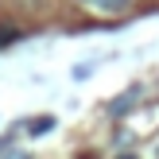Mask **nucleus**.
Masks as SVG:
<instances>
[{
    "label": "nucleus",
    "mask_w": 159,
    "mask_h": 159,
    "mask_svg": "<svg viewBox=\"0 0 159 159\" xmlns=\"http://www.w3.org/2000/svg\"><path fill=\"white\" fill-rule=\"evenodd\" d=\"M12 39H20V27H0V47H8Z\"/></svg>",
    "instance_id": "4"
},
{
    "label": "nucleus",
    "mask_w": 159,
    "mask_h": 159,
    "mask_svg": "<svg viewBox=\"0 0 159 159\" xmlns=\"http://www.w3.org/2000/svg\"><path fill=\"white\" fill-rule=\"evenodd\" d=\"M89 12H101V16H124L132 8V0H82Z\"/></svg>",
    "instance_id": "1"
},
{
    "label": "nucleus",
    "mask_w": 159,
    "mask_h": 159,
    "mask_svg": "<svg viewBox=\"0 0 159 159\" xmlns=\"http://www.w3.org/2000/svg\"><path fill=\"white\" fill-rule=\"evenodd\" d=\"M140 97H144V93H140V89H136V85H132V89H124V93H120V97H116V101H113V105H109V113H113V116H128V113H132V109H136V105H140Z\"/></svg>",
    "instance_id": "2"
},
{
    "label": "nucleus",
    "mask_w": 159,
    "mask_h": 159,
    "mask_svg": "<svg viewBox=\"0 0 159 159\" xmlns=\"http://www.w3.org/2000/svg\"><path fill=\"white\" fill-rule=\"evenodd\" d=\"M54 124H58V120H54V116H35V120H31V136H47V132H54Z\"/></svg>",
    "instance_id": "3"
},
{
    "label": "nucleus",
    "mask_w": 159,
    "mask_h": 159,
    "mask_svg": "<svg viewBox=\"0 0 159 159\" xmlns=\"http://www.w3.org/2000/svg\"><path fill=\"white\" fill-rule=\"evenodd\" d=\"M116 159H136V155H116Z\"/></svg>",
    "instance_id": "6"
},
{
    "label": "nucleus",
    "mask_w": 159,
    "mask_h": 159,
    "mask_svg": "<svg viewBox=\"0 0 159 159\" xmlns=\"http://www.w3.org/2000/svg\"><path fill=\"white\" fill-rule=\"evenodd\" d=\"M93 74V66H74V78H78V82H82V78H89Z\"/></svg>",
    "instance_id": "5"
}]
</instances>
